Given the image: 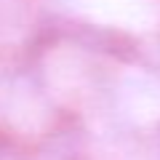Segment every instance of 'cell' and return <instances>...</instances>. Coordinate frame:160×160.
I'll use <instances>...</instances> for the list:
<instances>
[{"label": "cell", "instance_id": "2", "mask_svg": "<svg viewBox=\"0 0 160 160\" xmlns=\"http://www.w3.org/2000/svg\"><path fill=\"white\" fill-rule=\"evenodd\" d=\"M120 107L139 123L160 118V83L147 72H128L118 88Z\"/></svg>", "mask_w": 160, "mask_h": 160}, {"label": "cell", "instance_id": "1", "mask_svg": "<svg viewBox=\"0 0 160 160\" xmlns=\"http://www.w3.org/2000/svg\"><path fill=\"white\" fill-rule=\"evenodd\" d=\"M67 11L104 27L147 32L160 24V0H59Z\"/></svg>", "mask_w": 160, "mask_h": 160}]
</instances>
